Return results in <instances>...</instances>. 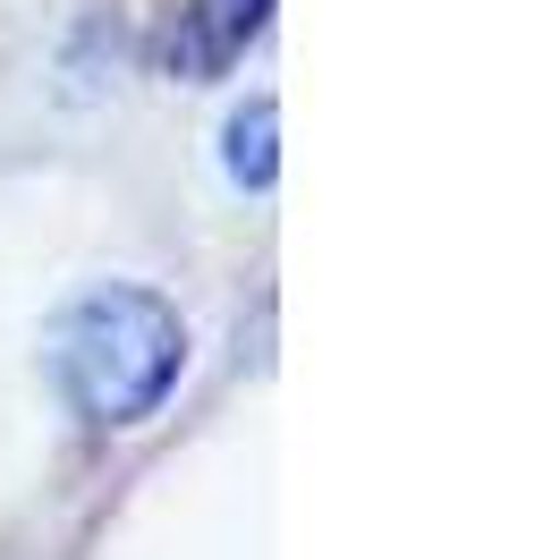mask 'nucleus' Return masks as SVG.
Segmentation results:
<instances>
[{"mask_svg": "<svg viewBox=\"0 0 560 560\" xmlns=\"http://www.w3.org/2000/svg\"><path fill=\"white\" fill-rule=\"evenodd\" d=\"M51 390L77 424H144L187 374V323L144 280H85L43 331Z\"/></svg>", "mask_w": 560, "mask_h": 560, "instance_id": "f257e3e1", "label": "nucleus"}, {"mask_svg": "<svg viewBox=\"0 0 560 560\" xmlns=\"http://www.w3.org/2000/svg\"><path fill=\"white\" fill-rule=\"evenodd\" d=\"M221 171H230V187H246V196H272V178H280V103L272 94H255V103L230 110Z\"/></svg>", "mask_w": 560, "mask_h": 560, "instance_id": "f03ea898", "label": "nucleus"}]
</instances>
